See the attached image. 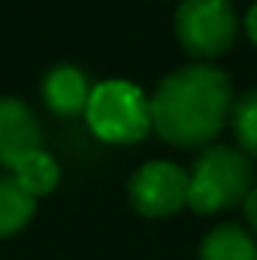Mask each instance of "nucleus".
I'll return each instance as SVG.
<instances>
[{"label":"nucleus","instance_id":"10","mask_svg":"<svg viewBox=\"0 0 257 260\" xmlns=\"http://www.w3.org/2000/svg\"><path fill=\"white\" fill-rule=\"evenodd\" d=\"M12 179L21 185L24 194H30L37 200V197H46L58 188L61 170H58V164H55L46 151H37V154H30L27 160H21V164L12 170Z\"/></svg>","mask_w":257,"mask_h":260},{"label":"nucleus","instance_id":"9","mask_svg":"<svg viewBox=\"0 0 257 260\" xmlns=\"http://www.w3.org/2000/svg\"><path fill=\"white\" fill-rule=\"evenodd\" d=\"M37 212V200L21 191L12 176H0V239L27 227Z\"/></svg>","mask_w":257,"mask_h":260},{"label":"nucleus","instance_id":"1","mask_svg":"<svg viewBox=\"0 0 257 260\" xmlns=\"http://www.w3.org/2000/svg\"><path fill=\"white\" fill-rule=\"evenodd\" d=\"M151 103V127L160 139L197 148L209 145L230 124L233 112V88L224 70L212 64H191L170 73Z\"/></svg>","mask_w":257,"mask_h":260},{"label":"nucleus","instance_id":"11","mask_svg":"<svg viewBox=\"0 0 257 260\" xmlns=\"http://www.w3.org/2000/svg\"><path fill=\"white\" fill-rule=\"evenodd\" d=\"M230 127L239 142V151L257 157V91H248L239 100H233Z\"/></svg>","mask_w":257,"mask_h":260},{"label":"nucleus","instance_id":"3","mask_svg":"<svg viewBox=\"0 0 257 260\" xmlns=\"http://www.w3.org/2000/svg\"><path fill=\"white\" fill-rule=\"evenodd\" d=\"M85 115L100 139L115 142V145L139 142L151 130L148 97L124 79H109V82L94 85Z\"/></svg>","mask_w":257,"mask_h":260},{"label":"nucleus","instance_id":"2","mask_svg":"<svg viewBox=\"0 0 257 260\" xmlns=\"http://www.w3.org/2000/svg\"><path fill=\"white\" fill-rule=\"evenodd\" d=\"M251 164L233 145H209L188 176V206L197 215L230 209L251 194Z\"/></svg>","mask_w":257,"mask_h":260},{"label":"nucleus","instance_id":"6","mask_svg":"<svg viewBox=\"0 0 257 260\" xmlns=\"http://www.w3.org/2000/svg\"><path fill=\"white\" fill-rule=\"evenodd\" d=\"M43 151V130L24 100L0 97V167L15 170L30 154Z\"/></svg>","mask_w":257,"mask_h":260},{"label":"nucleus","instance_id":"8","mask_svg":"<svg viewBox=\"0 0 257 260\" xmlns=\"http://www.w3.org/2000/svg\"><path fill=\"white\" fill-rule=\"evenodd\" d=\"M200 260H257V242L248 230L221 224L200 242Z\"/></svg>","mask_w":257,"mask_h":260},{"label":"nucleus","instance_id":"7","mask_svg":"<svg viewBox=\"0 0 257 260\" xmlns=\"http://www.w3.org/2000/svg\"><path fill=\"white\" fill-rule=\"evenodd\" d=\"M94 85L79 67L61 64L43 79V100L55 115H79L88 109Z\"/></svg>","mask_w":257,"mask_h":260},{"label":"nucleus","instance_id":"13","mask_svg":"<svg viewBox=\"0 0 257 260\" xmlns=\"http://www.w3.org/2000/svg\"><path fill=\"white\" fill-rule=\"evenodd\" d=\"M245 30H248V37H251V43L257 46V3L248 9V15H245Z\"/></svg>","mask_w":257,"mask_h":260},{"label":"nucleus","instance_id":"4","mask_svg":"<svg viewBox=\"0 0 257 260\" xmlns=\"http://www.w3.org/2000/svg\"><path fill=\"white\" fill-rule=\"evenodd\" d=\"M176 37L182 49L200 58L224 55L236 40V9L230 0H185L176 9Z\"/></svg>","mask_w":257,"mask_h":260},{"label":"nucleus","instance_id":"5","mask_svg":"<svg viewBox=\"0 0 257 260\" xmlns=\"http://www.w3.org/2000/svg\"><path fill=\"white\" fill-rule=\"evenodd\" d=\"M130 203L145 218H167L188 206V173L170 160L142 164L127 185Z\"/></svg>","mask_w":257,"mask_h":260},{"label":"nucleus","instance_id":"12","mask_svg":"<svg viewBox=\"0 0 257 260\" xmlns=\"http://www.w3.org/2000/svg\"><path fill=\"white\" fill-rule=\"evenodd\" d=\"M245 218H248V224L257 230V188H251V194L245 197Z\"/></svg>","mask_w":257,"mask_h":260}]
</instances>
